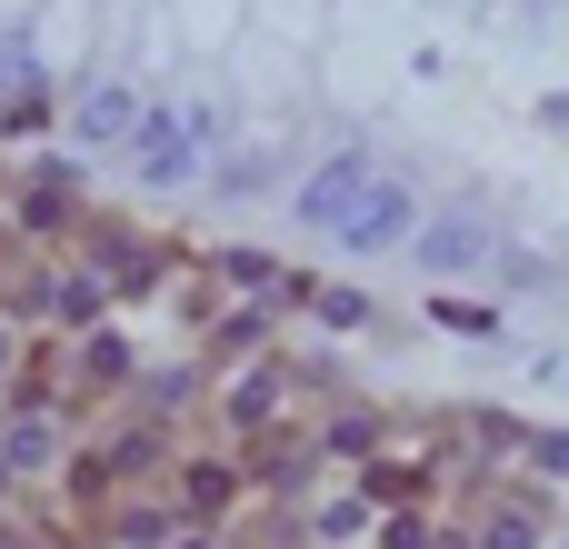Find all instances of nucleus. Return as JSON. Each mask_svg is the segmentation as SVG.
<instances>
[{"mask_svg":"<svg viewBox=\"0 0 569 549\" xmlns=\"http://www.w3.org/2000/svg\"><path fill=\"white\" fill-rule=\"evenodd\" d=\"M200 150H210V110H170V100H150L140 130H130V170H140V190H190V180H200Z\"/></svg>","mask_w":569,"mask_h":549,"instance_id":"1","label":"nucleus"},{"mask_svg":"<svg viewBox=\"0 0 569 549\" xmlns=\"http://www.w3.org/2000/svg\"><path fill=\"white\" fill-rule=\"evenodd\" d=\"M370 190H380V160H370V150H330V160L300 180V230H330V240H340Z\"/></svg>","mask_w":569,"mask_h":549,"instance_id":"2","label":"nucleus"},{"mask_svg":"<svg viewBox=\"0 0 569 549\" xmlns=\"http://www.w3.org/2000/svg\"><path fill=\"white\" fill-rule=\"evenodd\" d=\"M400 240H420V200L380 170V190L350 210V230H340V250H360V260H380V250H400Z\"/></svg>","mask_w":569,"mask_h":549,"instance_id":"3","label":"nucleus"},{"mask_svg":"<svg viewBox=\"0 0 569 549\" xmlns=\"http://www.w3.org/2000/svg\"><path fill=\"white\" fill-rule=\"evenodd\" d=\"M140 110H150V100H140L130 80H90V90L70 100V130H80L90 150H130V130H140Z\"/></svg>","mask_w":569,"mask_h":549,"instance_id":"4","label":"nucleus"},{"mask_svg":"<svg viewBox=\"0 0 569 549\" xmlns=\"http://www.w3.org/2000/svg\"><path fill=\"white\" fill-rule=\"evenodd\" d=\"M410 250H420V270L460 280V270H480L500 240H490V220H480V210H450V220H420V240H410Z\"/></svg>","mask_w":569,"mask_h":549,"instance_id":"5","label":"nucleus"},{"mask_svg":"<svg viewBox=\"0 0 569 549\" xmlns=\"http://www.w3.org/2000/svg\"><path fill=\"white\" fill-rule=\"evenodd\" d=\"M90 270H100L110 290H150V280H160V250L130 240V230H100V240H90Z\"/></svg>","mask_w":569,"mask_h":549,"instance_id":"6","label":"nucleus"},{"mask_svg":"<svg viewBox=\"0 0 569 549\" xmlns=\"http://www.w3.org/2000/svg\"><path fill=\"white\" fill-rule=\"evenodd\" d=\"M280 400H290V370H280V360H260L220 410H230V430H270V420H280Z\"/></svg>","mask_w":569,"mask_h":549,"instance_id":"7","label":"nucleus"},{"mask_svg":"<svg viewBox=\"0 0 569 549\" xmlns=\"http://www.w3.org/2000/svg\"><path fill=\"white\" fill-rule=\"evenodd\" d=\"M20 220L30 230H50V220H80V170L60 160V170H30V190H20Z\"/></svg>","mask_w":569,"mask_h":549,"instance_id":"8","label":"nucleus"},{"mask_svg":"<svg viewBox=\"0 0 569 549\" xmlns=\"http://www.w3.org/2000/svg\"><path fill=\"white\" fill-rule=\"evenodd\" d=\"M240 490H250V470H230V460H190V470H180V510H190V520L230 510Z\"/></svg>","mask_w":569,"mask_h":549,"instance_id":"9","label":"nucleus"},{"mask_svg":"<svg viewBox=\"0 0 569 549\" xmlns=\"http://www.w3.org/2000/svg\"><path fill=\"white\" fill-rule=\"evenodd\" d=\"M50 450H60V430H50V410H20V420L0 430V460H10V470H50Z\"/></svg>","mask_w":569,"mask_h":549,"instance_id":"10","label":"nucleus"},{"mask_svg":"<svg viewBox=\"0 0 569 549\" xmlns=\"http://www.w3.org/2000/svg\"><path fill=\"white\" fill-rule=\"evenodd\" d=\"M100 300H110L100 270H60V280H50V310H60V320H100Z\"/></svg>","mask_w":569,"mask_h":549,"instance_id":"11","label":"nucleus"},{"mask_svg":"<svg viewBox=\"0 0 569 549\" xmlns=\"http://www.w3.org/2000/svg\"><path fill=\"white\" fill-rule=\"evenodd\" d=\"M210 190H220V200H260V190H270V150H230Z\"/></svg>","mask_w":569,"mask_h":549,"instance_id":"12","label":"nucleus"},{"mask_svg":"<svg viewBox=\"0 0 569 549\" xmlns=\"http://www.w3.org/2000/svg\"><path fill=\"white\" fill-rule=\"evenodd\" d=\"M300 300H310L330 330H370V300H360V290H300Z\"/></svg>","mask_w":569,"mask_h":549,"instance_id":"13","label":"nucleus"},{"mask_svg":"<svg viewBox=\"0 0 569 549\" xmlns=\"http://www.w3.org/2000/svg\"><path fill=\"white\" fill-rule=\"evenodd\" d=\"M220 270H230L240 290H280V270H270V250H220Z\"/></svg>","mask_w":569,"mask_h":549,"instance_id":"14","label":"nucleus"},{"mask_svg":"<svg viewBox=\"0 0 569 549\" xmlns=\"http://www.w3.org/2000/svg\"><path fill=\"white\" fill-rule=\"evenodd\" d=\"M210 350H220V360H250V350H260V310H240V320H220V330H210Z\"/></svg>","mask_w":569,"mask_h":549,"instance_id":"15","label":"nucleus"},{"mask_svg":"<svg viewBox=\"0 0 569 549\" xmlns=\"http://www.w3.org/2000/svg\"><path fill=\"white\" fill-rule=\"evenodd\" d=\"M320 440H330V450H370V440H380V420H370V410H330V430H320Z\"/></svg>","mask_w":569,"mask_h":549,"instance_id":"16","label":"nucleus"},{"mask_svg":"<svg viewBox=\"0 0 569 549\" xmlns=\"http://www.w3.org/2000/svg\"><path fill=\"white\" fill-rule=\"evenodd\" d=\"M80 380H120V350H110V330H90V350H80Z\"/></svg>","mask_w":569,"mask_h":549,"instance_id":"17","label":"nucleus"},{"mask_svg":"<svg viewBox=\"0 0 569 549\" xmlns=\"http://www.w3.org/2000/svg\"><path fill=\"white\" fill-rule=\"evenodd\" d=\"M480 549H530V520H520V510H510V520H490V540Z\"/></svg>","mask_w":569,"mask_h":549,"instance_id":"18","label":"nucleus"},{"mask_svg":"<svg viewBox=\"0 0 569 549\" xmlns=\"http://www.w3.org/2000/svg\"><path fill=\"white\" fill-rule=\"evenodd\" d=\"M10 370H20V340H10V320H0V380H10Z\"/></svg>","mask_w":569,"mask_h":549,"instance_id":"19","label":"nucleus"},{"mask_svg":"<svg viewBox=\"0 0 569 549\" xmlns=\"http://www.w3.org/2000/svg\"><path fill=\"white\" fill-rule=\"evenodd\" d=\"M170 549H220V540H170Z\"/></svg>","mask_w":569,"mask_h":549,"instance_id":"20","label":"nucleus"},{"mask_svg":"<svg viewBox=\"0 0 569 549\" xmlns=\"http://www.w3.org/2000/svg\"><path fill=\"white\" fill-rule=\"evenodd\" d=\"M120 549H140V540H120Z\"/></svg>","mask_w":569,"mask_h":549,"instance_id":"21","label":"nucleus"},{"mask_svg":"<svg viewBox=\"0 0 569 549\" xmlns=\"http://www.w3.org/2000/svg\"><path fill=\"white\" fill-rule=\"evenodd\" d=\"M0 549H10V540H0Z\"/></svg>","mask_w":569,"mask_h":549,"instance_id":"22","label":"nucleus"}]
</instances>
